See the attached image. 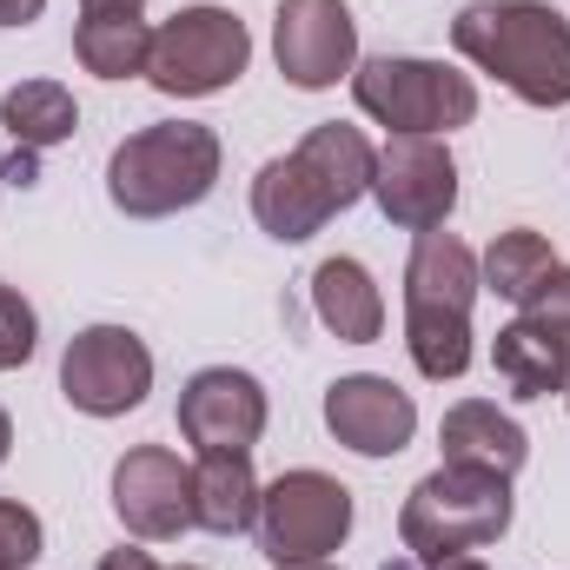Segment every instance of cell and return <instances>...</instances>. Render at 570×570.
<instances>
[{"label": "cell", "instance_id": "obj_3", "mask_svg": "<svg viewBox=\"0 0 570 570\" xmlns=\"http://www.w3.org/2000/svg\"><path fill=\"white\" fill-rule=\"evenodd\" d=\"M219 166H226V146L213 127L199 120H159L140 127L114 146L107 159V199L127 213V219H173L186 206H199L213 186H219Z\"/></svg>", "mask_w": 570, "mask_h": 570}, {"label": "cell", "instance_id": "obj_16", "mask_svg": "<svg viewBox=\"0 0 570 570\" xmlns=\"http://www.w3.org/2000/svg\"><path fill=\"white\" fill-rule=\"evenodd\" d=\"M259 478H253V451H206L193 464V531L213 538H239L259 524Z\"/></svg>", "mask_w": 570, "mask_h": 570}, {"label": "cell", "instance_id": "obj_4", "mask_svg": "<svg viewBox=\"0 0 570 570\" xmlns=\"http://www.w3.org/2000/svg\"><path fill=\"white\" fill-rule=\"evenodd\" d=\"M504 531H511V478L471 471V464H438L431 478L412 484V498L399 511V544L419 564L484 551Z\"/></svg>", "mask_w": 570, "mask_h": 570}, {"label": "cell", "instance_id": "obj_30", "mask_svg": "<svg viewBox=\"0 0 570 570\" xmlns=\"http://www.w3.org/2000/svg\"><path fill=\"white\" fill-rule=\"evenodd\" d=\"M7 451H13V419L0 412V464H7Z\"/></svg>", "mask_w": 570, "mask_h": 570}, {"label": "cell", "instance_id": "obj_7", "mask_svg": "<svg viewBox=\"0 0 570 570\" xmlns=\"http://www.w3.org/2000/svg\"><path fill=\"white\" fill-rule=\"evenodd\" d=\"M259 551L273 564H312V558H332L345 538H352V491L332 478V471H279L266 491H259Z\"/></svg>", "mask_w": 570, "mask_h": 570}, {"label": "cell", "instance_id": "obj_2", "mask_svg": "<svg viewBox=\"0 0 570 570\" xmlns=\"http://www.w3.org/2000/svg\"><path fill=\"white\" fill-rule=\"evenodd\" d=\"M478 253L458 233H419L405 259V352L431 385L471 372V305H478Z\"/></svg>", "mask_w": 570, "mask_h": 570}, {"label": "cell", "instance_id": "obj_23", "mask_svg": "<svg viewBox=\"0 0 570 570\" xmlns=\"http://www.w3.org/2000/svg\"><path fill=\"white\" fill-rule=\"evenodd\" d=\"M40 352V312L20 285H0V372H20Z\"/></svg>", "mask_w": 570, "mask_h": 570}, {"label": "cell", "instance_id": "obj_22", "mask_svg": "<svg viewBox=\"0 0 570 570\" xmlns=\"http://www.w3.org/2000/svg\"><path fill=\"white\" fill-rule=\"evenodd\" d=\"M298 153L325 173V186H332V199H338V213L345 206H358L365 193H372V166H379V146L365 140L358 127H338V120H325V127H312Z\"/></svg>", "mask_w": 570, "mask_h": 570}, {"label": "cell", "instance_id": "obj_29", "mask_svg": "<svg viewBox=\"0 0 570 570\" xmlns=\"http://www.w3.org/2000/svg\"><path fill=\"white\" fill-rule=\"evenodd\" d=\"M80 13H146V0H80Z\"/></svg>", "mask_w": 570, "mask_h": 570}, {"label": "cell", "instance_id": "obj_18", "mask_svg": "<svg viewBox=\"0 0 570 570\" xmlns=\"http://www.w3.org/2000/svg\"><path fill=\"white\" fill-rule=\"evenodd\" d=\"M491 365L511 385V399H551V392H564V379H570V338L518 312L491 338Z\"/></svg>", "mask_w": 570, "mask_h": 570}, {"label": "cell", "instance_id": "obj_10", "mask_svg": "<svg viewBox=\"0 0 570 570\" xmlns=\"http://www.w3.org/2000/svg\"><path fill=\"white\" fill-rule=\"evenodd\" d=\"M273 60L298 94H325L358 67V20L345 0H279L273 13Z\"/></svg>", "mask_w": 570, "mask_h": 570}, {"label": "cell", "instance_id": "obj_32", "mask_svg": "<svg viewBox=\"0 0 570 570\" xmlns=\"http://www.w3.org/2000/svg\"><path fill=\"white\" fill-rule=\"evenodd\" d=\"M564 405H570V379H564Z\"/></svg>", "mask_w": 570, "mask_h": 570}, {"label": "cell", "instance_id": "obj_26", "mask_svg": "<svg viewBox=\"0 0 570 570\" xmlns=\"http://www.w3.org/2000/svg\"><path fill=\"white\" fill-rule=\"evenodd\" d=\"M100 570H159V558L140 551V544H120V551H107V558H100Z\"/></svg>", "mask_w": 570, "mask_h": 570}, {"label": "cell", "instance_id": "obj_15", "mask_svg": "<svg viewBox=\"0 0 570 570\" xmlns=\"http://www.w3.org/2000/svg\"><path fill=\"white\" fill-rule=\"evenodd\" d=\"M444 444V464H471V471H498V478H518V464L531 458V438L511 412H498L491 399H458L438 425Z\"/></svg>", "mask_w": 570, "mask_h": 570}, {"label": "cell", "instance_id": "obj_20", "mask_svg": "<svg viewBox=\"0 0 570 570\" xmlns=\"http://www.w3.org/2000/svg\"><path fill=\"white\" fill-rule=\"evenodd\" d=\"M73 53H80V67L100 73V80H134V73H146L153 27H146V13H80Z\"/></svg>", "mask_w": 570, "mask_h": 570}, {"label": "cell", "instance_id": "obj_9", "mask_svg": "<svg viewBox=\"0 0 570 570\" xmlns=\"http://www.w3.org/2000/svg\"><path fill=\"white\" fill-rule=\"evenodd\" d=\"M372 199L392 226L405 233H438L458 213V159L431 134H392L372 166Z\"/></svg>", "mask_w": 570, "mask_h": 570}, {"label": "cell", "instance_id": "obj_28", "mask_svg": "<svg viewBox=\"0 0 570 570\" xmlns=\"http://www.w3.org/2000/svg\"><path fill=\"white\" fill-rule=\"evenodd\" d=\"M385 570H491L478 551H464V558H438V564H419V558H405V564H385Z\"/></svg>", "mask_w": 570, "mask_h": 570}, {"label": "cell", "instance_id": "obj_14", "mask_svg": "<svg viewBox=\"0 0 570 570\" xmlns=\"http://www.w3.org/2000/svg\"><path fill=\"white\" fill-rule=\"evenodd\" d=\"M332 213H338V199H332L325 173H318L298 146L259 166V179H253V219H259V233H273L279 246L312 239Z\"/></svg>", "mask_w": 570, "mask_h": 570}, {"label": "cell", "instance_id": "obj_12", "mask_svg": "<svg viewBox=\"0 0 570 570\" xmlns=\"http://www.w3.org/2000/svg\"><path fill=\"white\" fill-rule=\"evenodd\" d=\"M114 518L140 544H166L193 531V464H179V451L166 444H134L114 464Z\"/></svg>", "mask_w": 570, "mask_h": 570}, {"label": "cell", "instance_id": "obj_27", "mask_svg": "<svg viewBox=\"0 0 570 570\" xmlns=\"http://www.w3.org/2000/svg\"><path fill=\"white\" fill-rule=\"evenodd\" d=\"M47 13V0H0V27H33Z\"/></svg>", "mask_w": 570, "mask_h": 570}, {"label": "cell", "instance_id": "obj_31", "mask_svg": "<svg viewBox=\"0 0 570 570\" xmlns=\"http://www.w3.org/2000/svg\"><path fill=\"white\" fill-rule=\"evenodd\" d=\"M273 570H338L332 558H312V564H273Z\"/></svg>", "mask_w": 570, "mask_h": 570}, {"label": "cell", "instance_id": "obj_19", "mask_svg": "<svg viewBox=\"0 0 570 570\" xmlns=\"http://www.w3.org/2000/svg\"><path fill=\"white\" fill-rule=\"evenodd\" d=\"M0 127L20 153H47V146H67L80 127V107L60 80H20L0 94Z\"/></svg>", "mask_w": 570, "mask_h": 570}, {"label": "cell", "instance_id": "obj_5", "mask_svg": "<svg viewBox=\"0 0 570 570\" xmlns=\"http://www.w3.org/2000/svg\"><path fill=\"white\" fill-rule=\"evenodd\" d=\"M352 100L372 127L392 134H458L478 120V80L444 67V60H419V53H379L352 67Z\"/></svg>", "mask_w": 570, "mask_h": 570}, {"label": "cell", "instance_id": "obj_1", "mask_svg": "<svg viewBox=\"0 0 570 570\" xmlns=\"http://www.w3.org/2000/svg\"><path fill=\"white\" fill-rule=\"evenodd\" d=\"M451 47L524 107H570V20L551 0H471L451 20Z\"/></svg>", "mask_w": 570, "mask_h": 570}, {"label": "cell", "instance_id": "obj_11", "mask_svg": "<svg viewBox=\"0 0 570 570\" xmlns=\"http://www.w3.org/2000/svg\"><path fill=\"white\" fill-rule=\"evenodd\" d=\"M266 385L253 372H233V365H206L186 379L179 392V438L206 458V451H253L266 438Z\"/></svg>", "mask_w": 570, "mask_h": 570}, {"label": "cell", "instance_id": "obj_13", "mask_svg": "<svg viewBox=\"0 0 570 570\" xmlns=\"http://www.w3.org/2000/svg\"><path fill=\"white\" fill-rule=\"evenodd\" d=\"M325 431L358 458H399L419 438V405L405 385H392L379 372H352V379L325 385Z\"/></svg>", "mask_w": 570, "mask_h": 570}, {"label": "cell", "instance_id": "obj_25", "mask_svg": "<svg viewBox=\"0 0 570 570\" xmlns=\"http://www.w3.org/2000/svg\"><path fill=\"white\" fill-rule=\"evenodd\" d=\"M524 318H538V325H551V332L570 338V266H551V279L524 298Z\"/></svg>", "mask_w": 570, "mask_h": 570}, {"label": "cell", "instance_id": "obj_8", "mask_svg": "<svg viewBox=\"0 0 570 570\" xmlns=\"http://www.w3.org/2000/svg\"><path fill=\"white\" fill-rule=\"evenodd\" d=\"M153 392V352L127 325H87L60 352V399L87 419H127Z\"/></svg>", "mask_w": 570, "mask_h": 570}, {"label": "cell", "instance_id": "obj_6", "mask_svg": "<svg viewBox=\"0 0 570 570\" xmlns=\"http://www.w3.org/2000/svg\"><path fill=\"white\" fill-rule=\"evenodd\" d=\"M253 67V33L233 7H179L166 27H153L146 80L166 100H213Z\"/></svg>", "mask_w": 570, "mask_h": 570}, {"label": "cell", "instance_id": "obj_17", "mask_svg": "<svg viewBox=\"0 0 570 570\" xmlns=\"http://www.w3.org/2000/svg\"><path fill=\"white\" fill-rule=\"evenodd\" d=\"M312 312L338 345H372L385 332V292L358 259H318L312 273Z\"/></svg>", "mask_w": 570, "mask_h": 570}, {"label": "cell", "instance_id": "obj_21", "mask_svg": "<svg viewBox=\"0 0 570 570\" xmlns=\"http://www.w3.org/2000/svg\"><path fill=\"white\" fill-rule=\"evenodd\" d=\"M551 266H558V246H551L544 233H531V226H511V233H498L491 253L478 259V285L524 312V298L551 279Z\"/></svg>", "mask_w": 570, "mask_h": 570}, {"label": "cell", "instance_id": "obj_33", "mask_svg": "<svg viewBox=\"0 0 570 570\" xmlns=\"http://www.w3.org/2000/svg\"><path fill=\"white\" fill-rule=\"evenodd\" d=\"M159 570H166V564H159ZM179 570H199V564H179Z\"/></svg>", "mask_w": 570, "mask_h": 570}, {"label": "cell", "instance_id": "obj_24", "mask_svg": "<svg viewBox=\"0 0 570 570\" xmlns=\"http://www.w3.org/2000/svg\"><path fill=\"white\" fill-rule=\"evenodd\" d=\"M40 551H47L40 518H33L20 498H0V570H27Z\"/></svg>", "mask_w": 570, "mask_h": 570}]
</instances>
